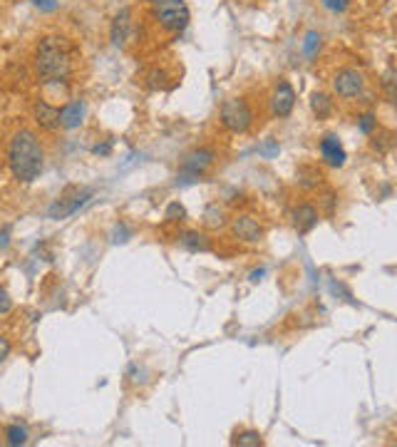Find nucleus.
I'll return each mask as SVG.
<instances>
[{
    "label": "nucleus",
    "mask_w": 397,
    "mask_h": 447,
    "mask_svg": "<svg viewBox=\"0 0 397 447\" xmlns=\"http://www.w3.org/2000/svg\"><path fill=\"white\" fill-rule=\"evenodd\" d=\"M90 197H92V189H80V186H68L65 192L60 194V197L50 204L48 209V217L50 219H65L70 217V214H74V211L80 209V206H85L87 201H90Z\"/></svg>",
    "instance_id": "39448f33"
},
{
    "label": "nucleus",
    "mask_w": 397,
    "mask_h": 447,
    "mask_svg": "<svg viewBox=\"0 0 397 447\" xmlns=\"http://www.w3.org/2000/svg\"><path fill=\"white\" fill-rule=\"evenodd\" d=\"M130 32H132V10L130 8H122L114 15V20H112V28H110L112 43L117 45V48H124L127 40H130Z\"/></svg>",
    "instance_id": "f8f14e48"
},
{
    "label": "nucleus",
    "mask_w": 397,
    "mask_h": 447,
    "mask_svg": "<svg viewBox=\"0 0 397 447\" xmlns=\"http://www.w3.org/2000/svg\"><path fill=\"white\" fill-rule=\"evenodd\" d=\"M10 341H8L6 335H0V363H3V360L8 358V355H10Z\"/></svg>",
    "instance_id": "cd10ccee"
},
{
    "label": "nucleus",
    "mask_w": 397,
    "mask_h": 447,
    "mask_svg": "<svg viewBox=\"0 0 397 447\" xmlns=\"http://www.w3.org/2000/svg\"><path fill=\"white\" fill-rule=\"evenodd\" d=\"M323 8H328L330 12H345L347 6H350V0H320Z\"/></svg>",
    "instance_id": "393cba45"
},
{
    "label": "nucleus",
    "mask_w": 397,
    "mask_h": 447,
    "mask_svg": "<svg viewBox=\"0 0 397 447\" xmlns=\"http://www.w3.org/2000/svg\"><path fill=\"white\" fill-rule=\"evenodd\" d=\"M318 50H320V35L316 30L305 32V40H303V52L305 57H316Z\"/></svg>",
    "instance_id": "4be33fe9"
},
{
    "label": "nucleus",
    "mask_w": 397,
    "mask_h": 447,
    "mask_svg": "<svg viewBox=\"0 0 397 447\" xmlns=\"http://www.w3.org/2000/svg\"><path fill=\"white\" fill-rule=\"evenodd\" d=\"M152 18L167 32H181L192 20V12L184 0H152Z\"/></svg>",
    "instance_id": "7ed1b4c3"
},
{
    "label": "nucleus",
    "mask_w": 397,
    "mask_h": 447,
    "mask_svg": "<svg viewBox=\"0 0 397 447\" xmlns=\"http://www.w3.org/2000/svg\"><path fill=\"white\" fill-rule=\"evenodd\" d=\"M318 149H320V157H323V161L328 164V167H343L345 164V159H347V155H345V149H343V144H340V139L335 135H325L320 139V144H318Z\"/></svg>",
    "instance_id": "9d476101"
},
{
    "label": "nucleus",
    "mask_w": 397,
    "mask_h": 447,
    "mask_svg": "<svg viewBox=\"0 0 397 447\" xmlns=\"http://www.w3.org/2000/svg\"><path fill=\"white\" fill-rule=\"evenodd\" d=\"M10 308H12V298H10V293L0 286V316H6V313H10Z\"/></svg>",
    "instance_id": "a878e982"
},
{
    "label": "nucleus",
    "mask_w": 397,
    "mask_h": 447,
    "mask_svg": "<svg viewBox=\"0 0 397 447\" xmlns=\"http://www.w3.org/2000/svg\"><path fill=\"white\" fill-rule=\"evenodd\" d=\"M85 117V102L82 99H72L60 110V127L62 130H77Z\"/></svg>",
    "instance_id": "4468645a"
},
{
    "label": "nucleus",
    "mask_w": 397,
    "mask_h": 447,
    "mask_svg": "<svg viewBox=\"0 0 397 447\" xmlns=\"http://www.w3.org/2000/svg\"><path fill=\"white\" fill-rule=\"evenodd\" d=\"M214 159H216L214 149H209V147L192 149V152H186L184 159H181V174H184V177H192V179H196V177L206 174V169L214 164Z\"/></svg>",
    "instance_id": "6e6552de"
},
{
    "label": "nucleus",
    "mask_w": 397,
    "mask_h": 447,
    "mask_svg": "<svg viewBox=\"0 0 397 447\" xmlns=\"http://www.w3.org/2000/svg\"><path fill=\"white\" fill-rule=\"evenodd\" d=\"M218 119H221L223 130L234 132V135H243L254 124V110L241 97L223 99L221 110H218Z\"/></svg>",
    "instance_id": "20e7f679"
},
{
    "label": "nucleus",
    "mask_w": 397,
    "mask_h": 447,
    "mask_svg": "<svg viewBox=\"0 0 397 447\" xmlns=\"http://www.w3.org/2000/svg\"><path fill=\"white\" fill-rule=\"evenodd\" d=\"M6 442L10 447H20V445H25L28 442V430L23 428V425H10V428L6 430Z\"/></svg>",
    "instance_id": "6ab92c4d"
},
{
    "label": "nucleus",
    "mask_w": 397,
    "mask_h": 447,
    "mask_svg": "<svg viewBox=\"0 0 397 447\" xmlns=\"http://www.w3.org/2000/svg\"><path fill=\"white\" fill-rule=\"evenodd\" d=\"M363 87H365V77L353 68H343L338 70V74L333 77V90L338 97L343 99H353L363 92Z\"/></svg>",
    "instance_id": "0eeeda50"
},
{
    "label": "nucleus",
    "mask_w": 397,
    "mask_h": 447,
    "mask_svg": "<svg viewBox=\"0 0 397 447\" xmlns=\"http://www.w3.org/2000/svg\"><path fill=\"white\" fill-rule=\"evenodd\" d=\"M261 276H263V268H258V271H254V273H251V281H258Z\"/></svg>",
    "instance_id": "2f4dec72"
},
{
    "label": "nucleus",
    "mask_w": 397,
    "mask_h": 447,
    "mask_svg": "<svg viewBox=\"0 0 397 447\" xmlns=\"http://www.w3.org/2000/svg\"><path fill=\"white\" fill-rule=\"evenodd\" d=\"M231 445L234 447H261L263 445V435L258 430H241L231 437Z\"/></svg>",
    "instance_id": "f3484780"
},
{
    "label": "nucleus",
    "mask_w": 397,
    "mask_h": 447,
    "mask_svg": "<svg viewBox=\"0 0 397 447\" xmlns=\"http://www.w3.org/2000/svg\"><path fill=\"white\" fill-rule=\"evenodd\" d=\"M258 152H261V155H263V157H266V159H271L273 155H278V144L273 142V139H268V142L263 144V147H261Z\"/></svg>",
    "instance_id": "bb28decb"
},
{
    "label": "nucleus",
    "mask_w": 397,
    "mask_h": 447,
    "mask_svg": "<svg viewBox=\"0 0 397 447\" xmlns=\"http://www.w3.org/2000/svg\"><path fill=\"white\" fill-rule=\"evenodd\" d=\"M0 246H3V248L8 246V231H3V234H0Z\"/></svg>",
    "instance_id": "7c9ffc66"
},
{
    "label": "nucleus",
    "mask_w": 397,
    "mask_h": 447,
    "mask_svg": "<svg viewBox=\"0 0 397 447\" xmlns=\"http://www.w3.org/2000/svg\"><path fill=\"white\" fill-rule=\"evenodd\" d=\"M310 110H313V115H316L318 119L330 117V112H333V99H330L325 92H313L310 95Z\"/></svg>",
    "instance_id": "dca6fc26"
},
{
    "label": "nucleus",
    "mask_w": 397,
    "mask_h": 447,
    "mask_svg": "<svg viewBox=\"0 0 397 447\" xmlns=\"http://www.w3.org/2000/svg\"><path fill=\"white\" fill-rule=\"evenodd\" d=\"M164 219H167V221H184L186 209L179 204V201H172V204L167 206V214H164Z\"/></svg>",
    "instance_id": "b1692460"
},
{
    "label": "nucleus",
    "mask_w": 397,
    "mask_h": 447,
    "mask_svg": "<svg viewBox=\"0 0 397 447\" xmlns=\"http://www.w3.org/2000/svg\"><path fill=\"white\" fill-rule=\"evenodd\" d=\"M291 219H293V229L298 234H310L318 226V219L320 217H318V209L313 204H298L293 209Z\"/></svg>",
    "instance_id": "9b49d317"
},
{
    "label": "nucleus",
    "mask_w": 397,
    "mask_h": 447,
    "mask_svg": "<svg viewBox=\"0 0 397 447\" xmlns=\"http://www.w3.org/2000/svg\"><path fill=\"white\" fill-rule=\"evenodd\" d=\"M383 90L385 95L390 97V102H397V72L395 70H387L383 74Z\"/></svg>",
    "instance_id": "412c9836"
},
{
    "label": "nucleus",
    "mask_w": 397,
    "mask_h": 447,
    "mask_svg": "<svg viewBox=\"0 0 397 447\" xmlns=\"http://www.w3.org/2000/svg\"><path fill=\"white\" fill-rule=\"evenodd\" d=\"M8 164H10L12 177L23 184L35 181L45 169V149L35 132L20 130L12 135L10 147H8Z\"/></svg>",
    "instance_id": "f257e3e1"
},
{
    "label": "nucleus",
    "mask_w": 397,
    "mask_h": 447,
    "mask_svg": "<svg viewBox=\"0 0 397 447\" xmlns=\"http://www.w3.org/2000/svg\"><path fill=\"white\" fill-rule=\"evenodd\" d=\"M320 172L313 167H301L298 169V181H301V186H305V189H313V186L320 184Z\"/></svg>",
    "instance_id": "aec40b11"
},
{
    "label": "nucleus",
    "mask_w": 397,
    "mask_h": 447,
    "mask_svg": "<svg viewBox=\"0 0 397 447\" xmlns=\"http://www.w3.org/2000/svg\"><path fill=\"white\" fill-rule=\"evenodd\" d=\"M268 107H271V115L278 119H285L296 107V90L291 87L288 80H278L276 87L271 90V97H268Z\"/></svg>",
    "instance_id": "423d86ee"
},
{
    "label": "nucleus",
    "mask_w": 397,
    "mask_h": 447,
    "mask_svg": "<svg viewBox=\"0 0 397 447\" xmlns=\"http://www.w3.org/2000/svg\"><path fill=\"white\" fill-rule=\"evenodd\" d=\"M32 115H35V122L48 132H55L60 130V110L52 107L50 102L45 99H37L35 105H32Z\"/></svg>",
    "instance_id": "ddd939ff"
},
{
    "label": "nucleus",
    "mask_w": 397,
    "mask_h": 447,
    "mask_svg": "<svg viewBox=\"0 0 397 447\" xmlns=\"http://www.w3.org/2000/svg\"><path fill=\"white\" fill-rule=\"evenodd\" d=\"M204 226L206 229H221L226 226V211L218 204H209L204 211Z\"/></svg>",
    "instance_id": "a211bd4d"
},
{
    "label": "nucleus",
    "mask_w": 397,
    "mask_h": 447,
    "mask_svg": "<svg viewBox=\"0 0 397 447\" xmlns=\"http://www.w3.org/2000/svg\"><path fill=\"white\" fill-rule=\"evenodd\" d=\"M110 149H112V144L105 142V144H97V147H92V152H94V155H110Z\"/></svg>",
    "instance_id": "c756f323"
},
{
    "label": "nucleus",
    "mask_w": 397,
    "mask_h": 447,
    "mask_svg": "<svg viewBox=\"0 0 397 447\" xmlns=\"http://www.w3.org/2000/svg\"><path fill=\"white\" fill-rule=\"evenodd\" d=\"M179 244L186 248V251H192V254H198V251H209V239L204 234H198V231H186V234L179 236Z\"/></svg>",
    "instance_id": "2eb2a0df"
},
{
    "label": "nucleus",
    "mask_w": 397,
    "mask_h": 447,
    "mask_svg": "<svg viewBox=\"0 0 397 447\" xmlns=\"http://www.w3.org/2000/svg\"><path fill=\"white\" fill-rule=\"evenodd\" d=\"M375 127H378V119H375L372 112H365V115H360L358 117V130L363 132V135H370Z\"/></svg>",
    "instance_id": "5701e85b"
},
{
    "label": "nucleus",
    "mask_w": 397,
    "mask_h": 447,
    "mask_svg": "<svg viewBox=\"0 0 397 447\" xmlns=\"http://www.w3.org/2000/svg\"><path fill=\"white\" fill-rule=\"evenodd\" d=\"M231 234L243 244H258L261 239H263V226H261L254 217L238 214V217L231 221Z\"/></svg>",
    "instance_id": "1a4fd4ad"
},
{
    "label": "nucleus",
    "mask_w": 397,
    "mask_h": 447,
    "mask_svg": "<svg viewBox=\"0 0 397 447\" xmlns=\"http://www.w3.org/2000/svg\"><path fill=\"white\" fill-rule=\"evenodd\" d=\"M35 70L43 82H65L72 72V57L65 40L57 35H45L35 50Z\"/></svg>",
    "instance_id": "f03ea898"
},
{
    "label": "nucleus",
    "mask_w": 397,
    "mask_h": 447,
    "mask_svg": "<svg viewBox=\"0 0 397 447\" xmlns=\"http://www.w3.org/2000/svg\"><path fill=\"white\" fill-rule=\"evenodd\" d=\"M32 6H37V8H40V10L50 12V10H55L57 3H55V0H32Z\"/></svg>",
    "instance_id": "c85d7f7f"
}]
</instances>
